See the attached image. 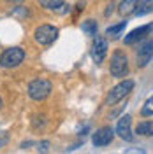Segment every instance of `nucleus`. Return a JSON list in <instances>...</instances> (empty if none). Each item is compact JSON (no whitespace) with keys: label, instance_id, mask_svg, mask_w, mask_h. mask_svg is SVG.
Instances as JSON below:
<instances>
[{"label":"nucleus","instance_id":"f257e3e1","mask_svg":"<svg viewBox=\"0 0 153 154\" xmlns=\"http://www.w3.org/2000/svg\"><path fill=\"white\" fill-rule=\"evenodd\" d=\"M132 89H134V81H132V79H125V81H122L120 84H116L115 88H111V91L106 95L104 105H115V103H118V102L123 100Z\"/></svg>","mask_w":153,"mask_h":154},{"label":"nucleus","instance_id":"f03ea898","mask_svg":"<svg viewBox=\"0 0 153 154\" xmlns=\"http://www.w3.org/2000/svg\"><path fill=\"white\" fill-rule=\"evenodd\" d=\"M51 82H49L48 79H35V81H32L28 84V96L32 100H35V102H42V100H46L49 95H51Z\"/></svg>","mask_w":153,"mask_h":154},{"label":"nucleus","instance_id":"7ed1b4c3","mask_svg":"<svg viewBox=\"0 0 153 154\" xmlns=\"http://www.w3.org/2000/svg\"><path fill=\"white\" fill-rule=\"evenodd\" d=\"M109 72L113 77L122 79L129 74V58L122 49H116L111 56V65H109Z\"/></svg>","mask_w":153,"mask_h":154},{"label":"nucleus","instance_id":"20e7f679","mask_svg":"<svg viewBox=\"0 0 153 154\" xmlns=\"http://www.w3.org/2000/svg\"><path fill=\"white\" fill-rule=\"evenodd\" d=\"M25 60V49L23 48H9L0 56V67L2 68H16Z\"/></svg>","mask_w":153,"mask_h":154},{"label":"nucleus","instance_id":"39448f33","mask_svg":"<svg viewBox=\"0 0 153 154\" xmlns=\"http://www.w3.org/2000/svg\"><path fill=\"white\" fill-rule=\"evenodd\" d=\"M34 38L41 46H49L58 38V28L53 25H41L34 32Z\"/></svg>","mask_w":153,"mask_h":154},{"label":"nucleus","instance_id":"423d86ee","mask_svg":"<svg viewBox=\"0 0 153 154\" xmlns=\"http://www.w3.org/2000/svg\"><path fill=\"white\" fill-rule=\"evenodd\" d=\"M92 60L95 61L97 65L104 61L106 54H107V40L106 37H100V35H95L93 37V44H92Z\"/></svg>","mask_w":153,"mask_h":154},{"label":"nucleus","instance_id":"0eeeda50","mask_svg":"<svg viewBox=\"0 0 153 154\" xmlns=\"http://www.w3.org/2000/svg\"><path fill=\"white\" fill-rule=\"evenodd\" d=\"M153 58V40H146L143 46L139 48V51L135 53V63L139 68H144Z\"/></svg>","mask_w":153,"mask_h":154},{"label":"nucleus","instance_id":"6e6552de","mask_svg":"<svg viewBox=\"0 0 153 154\" xmlns=\"http://www.w3.org/2000/svg\"><path fill=\"white\" fill-rule=\"evenodd\" d=\"M113 138H115V131H113V128H109V126H104V128H100V130H97L93 137H92V142L95 147H106V145H109L113 142Z\"/></svg>","mask_w":153,"mask_h":154},{"label":"nucleus","instance_id":"1a4fd4ad","mask_svg":"<svg viewBox=\"0 0 153 154\" xmlns=\"http://www.w3.org/2000/svg\"><path fill=\"white\" fill-rule=\"evenodd\" d=\"M153 32V23H148V25H143V26H139V28L132 30L129 35H125V44L127 46H132L135 42H139V40H143L146 35H150Z\"/></svg>","mask_w":153,"mask_h":154},{"label":"nucleus","instance_id":"9d476101","mask_svg":"<svg viewBox=\"0 0 153 154\" xmlns=\"http://www.w3.org/2000/svg\"><path fill=\"white\" fill-rule=\"evenodd\" d=\"M130 125H132V117L129 114L123 116V117H120V121H118V125H116V133H118V137L123 138V140H127V142H132V140H134Z\"/></svg>","mask_w":153,"mask_h":154},{"label":"nucleus","instance_id":"9b49d317","mask_svg":"<svg viewBox=\"0 0 153 154\" xmlns=\"http://www.w3.org/2000/svg\"><path fill=\"white\" fill-rule=\"evenodd\" d=\"M139 2H141V0H122V4H120V7H118V12H120L122 16H129V14H132V12L137 9Z\"/></svg>","mask_w":153,"mask_h":154},{"label":"nucleus","instance_id":"f8f14e48","mask_svg":"<svg viewBox=\"0 0 153 154\" xmlns=\"http://www.w3.org/2000/svg\"><path fill=\"white\" fill-rule=\"evenodd\" d=\"M135 133L141 137H153V121H143L135 126Z\"/></svg>","mask_w":153,"mask_h":154},{"label":"nucleus","instance_id":"ddd939ff","mask_svg":"<svg viewBox=\"0 0 153 154\" xmlns=\"http://www.w3.org/2000/svg\"><path fill=\"white\" fill-rule=\"evenodd\" d=\"M150 12H153V0H141L137 9L134 11L135 16H146Z\"/></svg>","mask_w":153,"mask_h":154},{"label":"nucleus","instance_id":"4468645a","mask_svg":"<svg viewBox=\"0 0 153 154\" xmlns=\"http://www.w3.org/2000/svg\"><path fill=\"white\" fill-rule=\"evenodd\" d=\"M39 2H41V5H42V7L51 9V11H65V9H62V7H65V5H67L63 0H39Z\"/></svg>","mask_w":153,"mask_h":154},{"label":"nucleus","instance_id":"2eb2a0df","mask_svg":"<svg viewBox=\"0 0 153 154\" xmlns=\"http://www.w3.org/2000/svg\"><path fill=\"white\" fill-rule=\"evenodd\" d=\"M127 26V21H122V23H118V25H113V26H109V28L106 30V35L111 38H118L122 35V32L125 30Z\"/></svg>","mask_w":153,"mask_h":154},{"label":"nucleus","instance_id":"dca6fc26","mask_svg":"<svg viewBox=\"0 0 153 154\" xmlns=\"http://www.w3.org/2000/svg\"><path fill=\"white\" fill-rule=\"evenodd\" d=\"M81 28H83V32H85L86 35L95 37L97 35V21H93V19H86L85 23L81 25Z\"/></svg>","mask_w":153,"mask_h":154},{"label":"nucleus","instance_id":"f3484780","mask_svg":"<svg viewBox=\"0 0 153 154\" xmlns=\"http://www.w3.org/2000/svg\"><path fill=\"white\" fill-rule=\"evenodd\" d=\"M141 116H143V117H150V116H153V95L144 102L143 109H141Z\"/></svg>","mask_w":153,"mask_h":154},{"label":"nucleus","instance_id":"a211bd4d","mask_svg":"<svg viewBox=\"0 0 153 154\" xmlns=\"http://www.w3.org/2000/svg\"><path fill=\"white\" fill-rule=\"evenodd\" d=\"M7 142H9V135L5 133V131H0V149H2V147H5Z\"/></svg>","mask_w":153,"mask_h":154},{"label":"nucleus","instance_id":"6ab92c4d","mask_svg":"<svg viewBox=\"0 0 153 154\" xmlns=\"http://www.w3.org/2000/svg\"><path fill=\"white\" fill-rule=\"evenodd\" d=\"M5 2H9V4H16V2H23V0H5Z\"/></svg>","mask_w":153,"mask_h":154},{"label":"nucleus","instance_id":"aec40b11","mask_svg":"<svg viewBox=\"0 0 153 154\" xmlns=\"http://www.w3.org/2000/svg\"><path fill=\"white\" fill-rule=\"evenodd\" d=\"M0 109H2V98H0Z\"/></svg>","mask_w":153,"mask_h":154}]
</instances>
